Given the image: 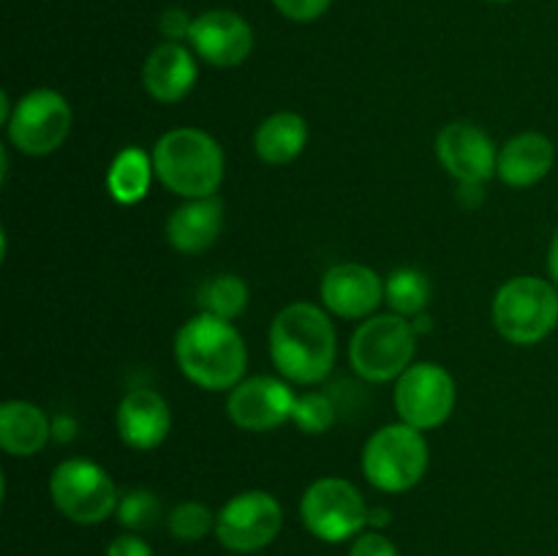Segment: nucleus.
<instances>
[{
    "label": "nucleus",
    "mask_w": 558,
    "mask_h": 556,
    "mask_svg": "<svg viewBox=\"0 0 558 556\" xmlns=\"http://www.w3.org/2000/svg\"><path fill=\"white\" fill-rule=\"evenodd\" d=\"M270 354L276 368L298 385H316L336 363V330L322 309L292 303L272 319Z\"/></svg>",
    "instance_id": "obj_1"
},
{
    "label": "nucleus",
    "mask_w": 558,
    "mask_h": 556,
    "mask_svg": "<svg viewBox=\"0 0 558 556\" xmlns=\"http://www.w3.org/2000/svg\"><path fill=\"white\" fill-rule=\"evenodd\" d=\"M174 358L194 385L205 390H232L240 385L248 363L245 341L232 322L196 314L174 338Z\"/></svg>",
    "instance_id": "obj_2"
},
{
    "label": "nucleus",
    "mask_w": 558,
    "mask_h": 556,
    "mask_svg": "<svg viewBox=\"0 0 558 556\" xmlns=\"http://www.w3.org/2000/svg\"><path fill=\"white\" fill-rule=\"evenodd\" d=\"M153 167L169 191L189 200L213 196L223 180V153L199 129H174L153 147Z\"/></svg>",
    "instance_id": "obj_3"
},
{
    "label": "nucleus",
    "mask_w": 558,
    "mask_h": 556,
    "mask_svg": "<svg viewBox=\"0 0 558 556\" xmlns=\"http://www.w3.org/2000/svg\"><path fill=\"white\" fill-rule=\"evenodd\" d=\"M494 325L510 343L532 347L558 325V292L537 276H518L496 292Z\"/></svg>",
    "instance_id": "obj_4"
},
{
    "label": "nucleus",
    "mask_w": 558,
    "mask_h": 556,
    "mask_svg": "<svg viewBox=\"0 0 558 556\" xmlns=\"http://www.w3.org/2000/svg\"><path fill=\"white\" fill-rule=\"evenodd\" d=\"M428 469V445L420 428L407 423L376 431L363 450V474L387 494H401L417 485Z\"/></svg>",
    "instance_id": "obj_5"
},
{
    "label": "nucleus",
    "mask_w": 558,
    "mask_h": 556,
    "mask_svg": "<svg viewBox=\"0 0 558 556\" xmlns=\"http://www.w3.org/2000/svg\"><path fill=\"white\" fill-rule=\"evenodd\" d=\"M414 327L403 316L385 314L363 322L352 336L349 358L354 371L368 382L398 379L412 365L417 349Z\"/></svg>",
    "instance_id": "obj_6"
},
{
    "label": "nucleus",
    "mask_w": 558,
    "mask_h": 556,
    "mask_svg": "<svg viewBox=\"0 0 558 556\" xmlns=\"http://www.w3.org/2000/svg\"><path fill=\"white\" fill-rule=\"evenodd\" d=\"M371 510L363 494L349 480L322 478L308 485L300 501V518L314 537L325 543H343L363 532Z\"/></svg>",
    "instance_id": "obj_7"
},
{
    "label": "nucleus",
    "mask_w": 558,
    "mask_h": 556,
    "mask_svg": "<svg viewBox=\"0 0 558 556\" xmlns=\"http://www.w3.org/2000/svg\"><path fill=\"white\" fill-rule=\"evenodd\" d=\"M54 507L74 523H101L118 510V491L98 463L71 458L54 467L49 478Z\"/></svg>",
    "instance_id": "obj_8"
},
{
    "label": "nucleus",
    "mask_w": 558,
    "mask_h": 556,
    "mask_svg": "<svg viewBox=\"0 0 558 556\" xmlns=\"http://www.w3.org/2000/svg\"><path fill=\"white\" fill-rule=\"evenodd\" d=\"M283 527V510L267 491H245L229 499L216 518V537L223 548L254 554L270 545Z\"/></svg>",
    "instance_id": "obj_9"
},
{
    "label": "nucleus",
    "mask_w": 558,
    "mask_h": 556,
    "mask_svg": "<svg viewBox=\"0 0 558 556\" xmlns=\"http://www.w3.org/2000/svg\"><path fill=\"white\" fill-rule=\"evenodd\" d=\"M396 409L407 425L439 428L456 409V382L441 365H409L396 385Z\"/></svg>",
    "instance_id": "obj_10"
},
{
    "label": "nucleus",
    "mask_w": 558,
    "mask_h": 556,
    "mask_svg": "<svg viewBox=\"0 0 558 556\" xmlns=\"http://www.w3.org/2000/svg\"><path fill=\"white\" fill-rule=\"evenodd\" d=\"M71 131V109L60 93L33 90L14 107L9 120V140L27 156H49Z\"/></svg>",
    "instance_id": "obj_11"
},
{
    "label": "nucleus",
    "mask_w": 558,
    "mask_h": 556,
    "mask_svg": "<svg viewBox=\"0 0 558 556\" xmlns=\"http://www.w3.org/2000/svg\"><path fill=\"white\" fill-rule=\"evenodd\" d=\"M294 396L276 376H254L232 387L227 401V412L234 425L243 431H272L292 420Z\"/></svg>",
    "instance_id": "obj_12"
},
{
    "label": "nucleus",
    "mask_w": 558,
    "mask_h": 556,
    "mask_svg": "<svg viewBox=\"0 0 558 556\" xmlns=\"http://www.w3.org/2000/svg\"><path fill=\"white\" fill-rule=\"evenodd\" d=\"M189 41L202 60L218 69H232L243 63L254 49V31L234 11L213 9L196 16Z\"/></svg>",
    "instance_id": "obj_13"
},
{
    "label": "nucleus",
    "mask_w": 558,
    "mask_h": 556,
    "mask_svg": "<svg viewBox=\"0 0 558 556\" xmlns=\"http://www.w3.org/2000/svg\"><path fill=\"white\" fill-rule=\"evenodd\" d=\"M436 156L447 172L466 185H480L490 180L499 167V153L485 131L472 123H450L436 140Z\"/></svg>",
    "instance_id": "obj_14"
},
{
    "label": "nucleus",
    "mask_w": 558,
    "mask_h": 556,
    "mask_svg": "<svg viewBox=\"0 0 558 556\" xmlns=\"http://www.w3.org/2000/svg\"><path fill=\"white\" fill-rule=\"evenodd\" d=\"M322 303L343 319H363L385 298V283L371 267L343 262L322 278Z\"/></svg>",
    "instance_id": "obj_15"
},
{
    "label": "nucleus",
    "mask_w": 558,
    "mask_h": 556,
    "mask_svg": "<svg viewBox=\"0 0 558 556\" xmlns=\"http://www.w3.org/2000/svg\"><path fill=\"white\" fill-rule=\"evenodd\" d=\"M172 428V412L169 403L156 390H131L118 407V431L120 439L134 450H153L167 439Z\"/></svg>",
    "instance_id": "obj_16"
},
{
    "label": "nucleus",
    "mask_w": 558,
    "mask_h": 556,
    "mask_svg": "<svg viewBox=\"0 0 558 556\" xmlns=\"http://www.w3.org/2000/svg\"><path fill=\"white\" fill-rule=\"evenodd\" d=\"M142 82L145 90L156 101L174 104L191 93L196 82V60L183 44L167 41L153 49L142 69Z\"/></svg>",
    "instance_id": "obj_17"
},
{
    "label": "nucleus",
    "mask_w": 558,
    "mask_h": 556,
    "mask_svg": "<svg viewBox=\"0 0 558 556\" xmlns=\"http://www.w3.org/2000/svg\"><path fill=\"white\" fill-rule=\"evenodd\" d=\"M223 205L216 196H202L180 205L167 221V240L180 254H199L221 234Z\"/></svg>",
    "instance_id": "obj_18"
},
{
    "label": "nucleus",
    "mask_w": 558,
    "mask_h": 556,
    "mask_svg": "<svg viewBox=\"0 0 558 556\" xmlns=\"http://www.w3.org/2000/svg\"><path fill=\"white\" fill-rule=\"evenodd\" d=\"M554 142L543 134H518L501 147L496 174L512 189H529L554 169Z\"/></svg>",
    "instance_id": "obj_19"
},
{
    "label": "nucleus",
    "mask_w": 558,
    "mask_h": 556,
    "mask_svg": "<svg viewBox=\"0 0 558 556\" xmlns=\"http://www.w3.org/2000/svg\"><path fill=\"white\" fill-rule=\"evenodd\" d=\"M52 425L31 401H5L0 407V445L11 456H36L47 445Z\"/></svg>",
    "instance_id": "obj_20"
},
{
    "label": "nucleus",
    "mask_w": 558,
    "mask_h": 556,
    "mask_svg": "<svg viewBox=\"0 0 558 556\" xmlns=\"http://www.w3.org/2000/svg\"><path fill=\"white\" fill-rule=\"evenodd\" d=\"M308 125L298 112H278L267 118L254 134V150L267 164H289L303 153Z\"/></svg>",
    "instance_id": "obj_21"
},
{
    "label": "nucleus",
    "mask_w": 558,
    "mask_h": 556,
    "mask_svg": "<svg viewBox=\"0 0 558 556\" xmlns=\"http://www.w3.org/2000/svg\"><path fill=\"white\" fill-rule=\"evenodd\" d=\"M153 172H156V167H153V158L145 150H140V147H125L123 153L114 156L112 167H109V194L120 205H136V202H142L147 196Z\"/></svg>",
    "instance_id": "obj_22"
},
{
    "label": "nucleus",
    "mask_w": 558,
    "mask_h": 556,
    "mask_svg": "<svg viewBox=\"0 0 558 556\" xmlns=\"http://www.w3.org/2000/svg\"><path fill=\"white\" fill-rule=\"evenodd\" d=\"M196 300H199L202 314L232 322L248 305V287L238 276H216L202 283Z\"/></svg>",
    "instance_id": "obj_23"
},
{
    "label": "nucleus",
    "mask_w": 558,
    "mask_h": 556,
    "mask_svg": "<svg viewBox=\"0 0 558 556\" xmlns=\"http://www.w3.org/2000/svg\"><path fill=\"white\" fill-rule=\"evenodd\" d=\"M385 298L398 316H417L430 300V281L414 267H401L387 278Z\"/></svg>",
    "instance_id": "obj_24"
},
{
    "label": "nucleus",
    "mask_w": 558,
    "mask_h": 556,
    "mask_svg": "<svg viewBox=\"0 0 558 556\" xmlns=\"http://www.w3.org/2000/svg\"><path fill=\"white\" fill-rule=\"evenodd\" d=\"M169 532L183 543H196L205 534L216 532V516L202 501H183L169 512Z\"/></svg>",
    "instance_id": "obj_25"
},
{
    "label": "nucleus",
    "mask_w": 558,
    "mask_h": 556,
    "mask_svg": "<svg viewBox=\"0 0 558 556\" xmlns=\"http://www.w3.org/2000/svg\"><path fill=\"white\" fill-rule=\"evenodd\" d=\"M163 516L161 499L150 491H129L123 499L118 501V521L131 532H142V529H153Z\"/></svg>",
    "instance_id": "obj_26"
},
{
    "label": "nucleus",
    "mask_w": 558,
    "mask_h": 556,
    "mask_svg": "<svg viewBox=\"0 0 558 556\" xmlns=\"http://www.w3.org/2000/svg\"><path fill=\"white\" fill-rule=\"evenodd\" d=\"M336 420V407L325 392H305L294 401L292 423L298 425L303 434H325Z\"/></svg>",
    "instance_id": "obj_27"
},
{
    "label": "nucleus",
    "mask_w": 558,
    "mask_h": 556,
    "mask_svg": "<svg viewBox=\"0 0 558 556\" xmlns=\"http://www.w3.org/2000/svg\"><path fill=\"white\" fill-rule=\"evenodd\" d=\"M283 16L294 22H311L330 9L332 0H272Z\"/></svg>",
    "instance_id": "obj_28"
},
{
    "label": "nucleus",
    "mask_w": 558,
    "mask_h": 556,
    "mask_svg": "<svg viewBox=\"0 0 558 556\" xmlns=\"http://www.w3.org/2000/svg\"><path fill=\"white\" fill-rule=\"evenodd\" d=\"M349 556H398V548L379 532H365L354 540Z\"/></svg>",
    "instance_id": "obj_29"
},
{
    "label": "nucleus",
    "mask_w": 558,
    "mask_h": 556,
    "mask_svg": "<svg viewBox=\"0 0 558 556\" xmlns=\"http://www.w3.org/2000/svg\"><path fill=\"white\" fill-rule=\"evenodd\" d=\"M191 25L194 20H189L183 9H167L161 14V33L169 38V41H180V38H189Z\"/></svg>",
    "instance_id": "obj_30"
},
{
    "label": "nucleus",
    "mask_w": 558,
    "mask_h": 556,
    "mask_svg": "<svg viewBox=\"0 0 558 556\" xmlns=\"http://www.w3.org/2000/svg\"><path fill=\"white\" fill-rule=\"evenodd\" d=\"M107 556H153V548L136 534H120L109 543Z\"/></svg>",
    "instance_id": "obj_31"
},
{
    "label": "nucleus",
    "mask_w": 558,
    "mask_h": 556,
    "mask_svg": "<svg viewBox=\"0 0 558 556\" xmlns=\"http://www.w3.org/2000/svg\"><path fill=\"white\" fill-rule=\"evenodd\" d=\"M548 273H550V278L558 283V229H556L554 240H550V249H548Z\"/></svg>",
    "instance_id": "obj_32"
},
{
    "label": "nucleus",
    "mask_w": 558,
    "mask_h": 556,
    "mask_svg": "<svg viewBox=\"0 0 558 556\" xmlns=\"http://www.w3.org/2000/svg\"><path fill=\"white\" fill-rule=\"evenodd\" d=\"M490 3H507V0H490Z\"/></svg>",
    "instance_id": "obj_33"
}]
</instances>
